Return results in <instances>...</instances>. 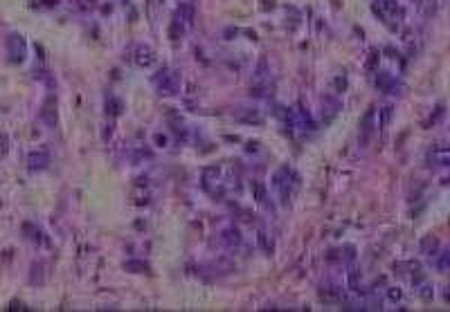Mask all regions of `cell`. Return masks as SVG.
Masks as SVG:
<instances>
[{
  "label": "cell",
  "mask_w": 450,
  "mask_h": 312,
  "mask_svg": "<svg viewBox=\"0 0 450 312\" xmlns=\"http://www.w3.org/2000/svg\"><path fill=\"white\" fill-rule=\"evenodd\" d=\"M371 135H374V108H369L365 112V117H362V122H360V144L367 146Z\"/></svg>",
  "instance_id": "4"
},
{
  "label": "cell",
  "mask_w": 450,
  "mask_h": 312,
  "mask_svg": "<svg viewBox=\"0 0 450 312\" xmlns=\"http://www.w3.org/2000/svg\"><path fill=\"white\" fill-rule=\"evenodd\" d=\"M106 104H111V110H108L111 115H120V101H117V99H113V97H111V99H108Z\"/></svg>",
  "instance_id": "18"
},
{
  "label": "cell",
  "mask_w": 450,
  "mask_h": 312,
  "mask_svg": "<svg viewBox=\"0 0 450 312\" xmlns=\"http://www.w3.org/2000/svg\"><path fill=\"white\" fill-rule=\"evenodd\" d=\"M376 88H381V90H385V92H392V90H396V79H394L392 74H387V72H378Z\"/></svg>",
  "instance_id": "8"
},
{
  "label": "cell",
  "mask_w": 450,
  "mask_h": 312,
  "mask_svg": "<svg viewBox=\"0 0 450 312\" xmlns=\"http://www.w3.org/2000/svg\"><path fill=\"white\" fill-rule=\"evenodd\" d=\"M390 119H392V106H385L381 110V126H387V124H390Z\"/></svg>",
  "instance_id": "16"
},
{
  "label": "cell",
  "mask_w": 450,
  "mask_h": 312,
  "mask_svg": "<svg viewBox=\"0 0 450 312\" xmlns=\"http://www.w3.org/2000/svg\"><path fill=\"white\" fill-rule=\"evenodd\" d=\"M7 48H9L11 61H23V58H25V41H23V36L11 34V36L7 38Z\"/></svg>",
  "instance_id": "3"
},
{
  "label": "cell",
  "mask_w": 450,
  "mask_h": 312,
  "mask_svg": "<svg viewBox=\"0 0 450 312\" xmlns=\"http://www.w3.org/2000/svg\"><path fill=\"white\" fill-rule=\"evenodd\" d=\"M151 61H153V52H151L149 48H140L135 63H138V65H151Z\"/></svg>",
  "instance_id": "12"
},
{
  "label": "cell",
  "mask_w": 450,
  "mask_h": 312,
  "mask_svg": "<svg viewBox=\"0 0 450 312\" xmlns=\"http://www.w3.org/2000/svg\"><path fill=\"white\" fill-rule=\"evenodd\" d=\"M448 252H446V249H444V252H439V259H437V267H439V272H446V270H448Z\"/></svg>",
  "instance_id": "15"
},
{
  "label": "cell",
  "mask_w": 450,
  "mask_h": 312,
  "mask_svg": "<svg viewBox=\"0 0 450 312\" xmlns=\"http://www.w3.org/2000/svg\"><path fill=\"white\" fill-rule=\"evenodd\" d=\"M291 178V169H279L275 173V178H272V186L277 189V193H279V200L281 205H288V200H291V184H295V182L288 180Z\"/></svg>",
  "instance_id": "1"
},
{
  "label": "cell",
  "mask_w": 450,
  "mask_h": 312,
  "mask_svg": "<svg viewBox=\"0 0 450 312\" xmlns=\"http://www.w3.org/2000/svg\"><path fill=\"white\" fill-rule=\"evenodd\" d=\"M221 243L225 245L228 249H234L239 243H241V234H239V229H234V227L225 229V232L221 234Z\"/></svg>",
  "instance_id": "7"
},
{
  "label": "cell",
  "mask_w": 450,
  "mask_h": 312,
  "mask_svg": "<svg viewBox=\"0 0 450 312\" xmlns=\"http://www.w3.org/2000/svg\"><path fill=\"white\" fill-rule=\"evenodd\" d=\"M387 296H390V301L396 303V301H401L403 299V292L398 290V287H390V290H387Z\"/></svg>",
  "instance_id": "17"
},
{
  "label": "cell",
  "mask_w": 450,
  "mask_h": 312,
  "mask_svg": "<svg viewBox=\"0 0 450 312\" xmlns=\"http://www.w3.org/2000/svg\"><path fill=\"white\" fill-rule=\"evenodd\" d=\"M155 144H158V146H167V137H164V135H155Z\"/></svg>",
  "instance_id": "19"
},
{
  "label": "cell",
  "mask_w": 450,
  "mask_h": 312,
  "mask_svg": "<svg viewBox=\"0 0 450 312\" xmlns=\"http://www.w3.org/2000/svg\"><path fill=\"white\" fill-rule=\"evenodd\" d=\"M374 11H376L381 18H392L398 14V5L394 0H376V2H374Z\"/></svg>",
  "instance_id": "5"
},
{
  "label": "cell",
  "mask_w": 450,
  "mask_h": 312,
  "mask_svg": "<svg viewBox=\"0 0 450 312\" xmlns=\"http://www.w3.org/2000/svg\"><path fill=\"white\" fill-rule=\"evenodd\" d=\"M428 159L434 166H446L448 164V148L446 146H432L428 153Z\"/></svg>",
  "instance_id": "6"
},
{
  "label": "cell",
  "mask_w": 450,
  "mask_h": 312,
  "mask_svg": "<svg viewBox=\"0 0 450 312\" xmlns=\"http://www.w3.org/2000/svg\"><path fill=\"white\" fill-rule=\"evenodd\" d=\"M48 162H50V157H48V153L45 151H38V153H32L30 155V169H45L48 166Z\"/></svg>",
  "instance_id": "10"
},
{
  "label": "cell",
  "mask_w": 450,
  "mask_h": 312,
  "mask_svg": "<svg viewBox=\"0 0 450 312\" xmlns=\"http://www.w3.org/2000/svg\"><path fill=\"white\" fill-rule=\"evenodd\" d=\"M234 119L245 124H261V115L257 110H248V108H241V110L234 112Z\"/></svg>",
  "instance_id": "9"
},
{
  "label": "cell",
  "mask_w": 450,
  "mask_h": 312,
  "mask_svg": "<svg viewBox=\"0 0 450 312\" xmlns=\"http://www.w3.org/2000/svg\"><path fill=\"white\" fill-rule=\"evenodd\" d=\"M252 191H254V198H257V202H264L266 200V189L261 182H252Z\"/></svg>",
  "instance_id": "14"
},
{
  "label": "cell",
  "mask_w": 450,
  "mask_h": 312,
  "mask_svg": "<svg viewBox=\"0 0 450 312\" xmlns=\"http://www.w3.org/2000/svg\"><path fill=\"white\" fill-rule=\"evenodd\" d=\"M155 85H158V90L162 92V95H176V92H178V79H176V74L169 72V70L158 72Z\"/></svg>",
  "instance_id": "2"
},
{
  "label": "cell",
  "mask_w": 450,
  "mask_h": 312,
  "mask_svg": "<svg viewBox=\"0 0 450 312\" xmlns=\"http://www.w3.org/2000/svg\"><path fill=\"white\" fill-rule=\"evenodd\" d=\"M257 243L261 245V249H264L266 254H270V252H272V240H268V234H266V232L257 234Z\"/></svg>",
  "instance_id": "13"
},
{
  "label": "cell",
  "mask_w": 450,
  "mask_h": 312,
  "mask_svg": "<svg viewBox=\"0 0 450 312\" xmlns=\"http://www.w3.org/2000/svg\"><path fill=\"white\" fill-rule=\"evenodd\" d=\"M437 249H439V240L434 238V236H425V238L421 240V254L434 256L437 254Z\"/></svg>",
  "instance_id": "11"
}]
</instances>
